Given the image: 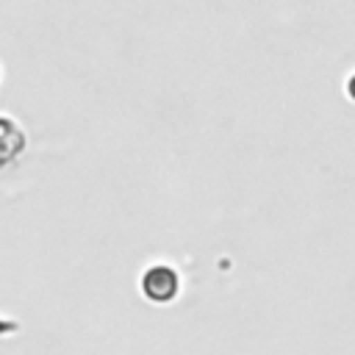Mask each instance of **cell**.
<instances>
[{"label":"cell","instance_id":"cell-1","mask_svg":"<svg viewBox=\"0 0 355 355\" xmlns=\"http://www.w3.org/2000/svg\"><path fill=\"white\" fill-rule=\"evenodd\" d=\"M141 288H144V294H147L150 300L166 302V300H172L175 291H178V277H175V272H172L169 266H153V269L141 277Z\"/></svg>","mask_w":355,"mask_h":355}]
</instances>
